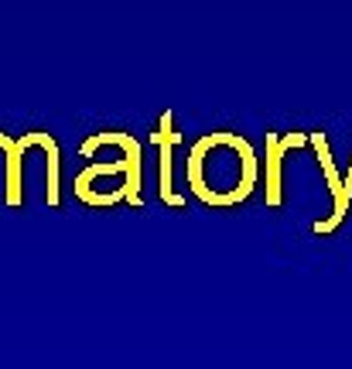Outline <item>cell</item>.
Returning a JSON list of instances; mask_svg holds the SVG:
<instances>
[{"label":"cell","instance_id":"1","mask_svg":"<svg viewBox=\"0 0 352 369\" xmlns=\"http://www.w3.org/2000/svg\"><path fill=\"white\" fill-rule=\"evenodd\" d=\"M31 144H38V147L48 151V202L55 205V202H59V147H55V140H52L48 134H28V137L17 144V151L24 154Z\"/></svg>","mask_w":352,"mask_h":369}]
</instances>
